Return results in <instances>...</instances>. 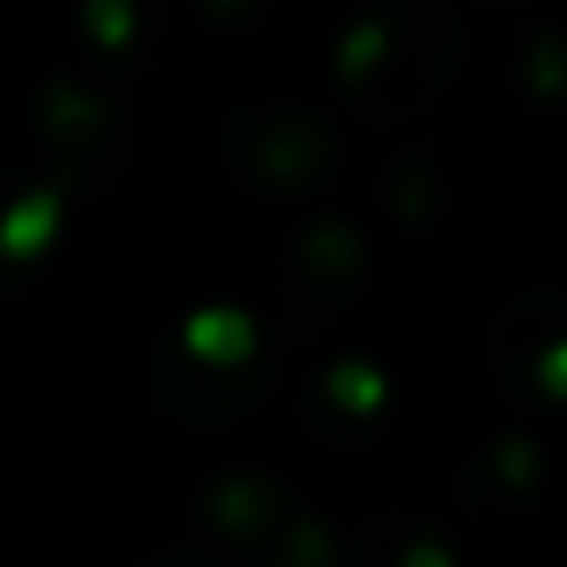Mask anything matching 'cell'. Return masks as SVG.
Here are the masks:
<instances>
[{"label":"cell","mask_w":567,"mask_h":567,"mask_svg":"<svg viewBox=\"0 0 567 567\" xmlns=\"http://www.w3.org/2000/svg\"><path fill=\"white\" fill-rule=\"evenodd\" d=\"M189 346H195L200 357L228 362V357H245V351H250V329H245V318H234V312H200V318L189 323Z\"/></svg>","instance_id":"6da1fadb"},{"label":"cell","mask_w":567,"mask_h":567,"mask_svg":"<svg viewBox=\"0 0 567 567\" xmlns=\"http://www.w3.org/2000/svg\"><path fill=\"white\" fill-rule=\"evenodd\" d=\"M51 223H56V200L40 195V200H23L18 217L0 223V239H7V250H34V245L51 234Z\"/></svg>","instance_id":"7a4b0ae2"}]
</instances>
